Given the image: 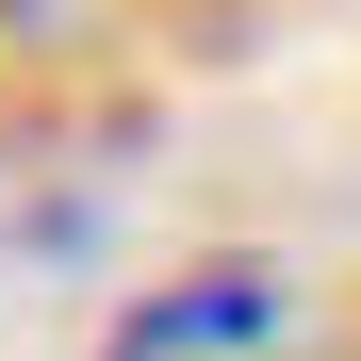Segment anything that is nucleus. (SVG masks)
Returning a JSON list of instances; mask_svg holds the SVG:
<instances>
[{"label":"nucleus","mask_w":361,"mask_h":361,"mask_svg":"<svg viewBox=\"0 0 361 361\" xmlns=\"http://www.w3.org/2000/svg\"><path fill=\"white\" fill-rule=\"evenodd\" d=\"M295 329V279L279 263H197V279H164L132 329H115V361H247Z\"/></svg>","instance_id":"nucleus-1"},{"label":"nucleus","mask_w":361,"mask_h":361,"mask_svg":"<svg viewBox=\"0 0 361 361\" xmlns=\"http://www.w3.org/2000/svg\"><path fill=\"white\" fill-rule=\"evenodd\" d=\"M132 0H0V66H82Z\"/></svg>","instance_id":"nucleus-2"}]
</instances>
